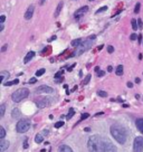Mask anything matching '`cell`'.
Listing matches in <instances>:
<instances>
[{
	"mask_svg": "<svg viewBox=\"0 0 143 152\" xmlns=\"http://www.w3.org/2000/svg\"><path fill=\"white\" fill-rule=\"evenodd\" d=\"M87 148L90 152H109L107 151V140L92 135L87 141Z\"/></svg>",
	"mask_w": 143,
	"mask_h": 152,
	"instance_id": "6da1fadb",
	"label": "cell"
},
{
	"mask_svg": "<svg viewBox=\"0 0 143 152\" xmlns=\"http://www.w3.org/2000/svg\"><path fill=\"white\" fill-rule=\"evenodd\" d=\"M111 134L120 144H124L128 140V133L125 131V129L117 124H114L111 126Z\"/></svg>",
	"mask_w": 143,
	"mask_h": 152,
	"instance_id": "7a4b0ae2",
	"label": "cell"
},
{
	"mask_svg": "<svg viewBox=\"0 0 143 152\" xmlns=\"http://www.w3.org/2000/svg\"><path fill=\"white\" fill-rule=\"evenodd\" d=\"M28 95H29L28 88H19V90L15 91L14 93H12L11 99H12L14 102L18 103V102H20V101L25 100L26 97H28Z\"/></svg>",
	"mask_w": 143,
	"mask_h": 152,
	"instance_id": "3957f363",
	"label": "cell"
},
{
	"mask_svg": "<svg viewBox=\"0 0 143 152\" xmlns=\"http://www.w3.org/2000/svg\"><path fill=\"white\" fill-rule=\"evenodd\" d=\"M29 128H30V121L24 119V120H20L19 122L17 123V125H16V131L18 133H25L28 131Z\"/></svg>",
	"mask_w": 143,
	"mask_h": 152,
	"instance_id": "277c9868",
	"label": "cell"
},
{
	"mask_svg": "<svg viewBox=\"0 0 143 152\" xmlns=\"http://www.w3.org/2000/svg\"><path fill=\"white\" fill-rule=\"evenodd\" d=\"M133 151L134 152H143V138L136 137L133 142Z\"/></svg>",
	"mask_w": 143,
	"mask_h": 152,
	"instance_id": "5b68a950",
	"label": "cell"
},
{
	"mask_svg": "<svg viewBox=\"0 0 143 152\" xmlns=\"http://www.w3.org/2000/svg\"><path fill=\"white\" fill-rule=\"evenodd\" d=\"M36 104L38 106L39 109H43V107H46V106H49L52 104V99H39V100L36 101Z\"/></svg>",
	"mask_w": 143,
	"mask_h": 152,
	"instance_id": "8992f818",
	"label": "cell"
},
{
	"mask_svg": "<svg viewBox=\"0 0 143 152\" xmlns=\"http://www.w3.org/2000/svg\"><path fill=\"white\" fill-rule=\"evenodd\" d=\"M91 45H92V40L90 42V40H86V42H84V43H82V45L80 46V49L77 50V55H81V54H83L84 52H86L87 49H90L91 48Z\"/></svg>",
	"mask_w": 143,
	"mask_h": 152,
	"instance_id": "52a82bcc",
	"label": "cell"
},
{
	"mask_svg": "<svg viewBox=\"0 0 143 152\" xmlns=\"http://www.w3.org/2000/svg\"><path fill=\"white\" fill-rule=\"evenodd\" d=\"M35 92L38 93V94L39 93H48V94H50V93L54 92V90H53L52 87H49V86H47V85H42V86H39V87H37Z\"/></svg>",
	"mask_w": 143,
	"mask_h": 152,
	"instance_id": "ba28073f",
	"label": "cell"
},
{
	"mask_svg": "<svg viewBox=\"0 0 143 152\" xmlns=\"http://www.w3.org/2000/svg\"><path fill=\"white\" fill-rule=\"evenodd\" d=\"M34 10H35L34 5L29 6L28 8H27V10H26V12H25V19H27V20L31 19V17H33V15H34Z\"/></svg>",
	"mask_w": 143,
	"mask_h": 152,
	"instance_id": "9c48e42d",
	"label": "cell"
},
{
	"mask_svg": "<svg viewBox=\"0 0 143 152\" xmlns=\"http://www.w3.org/2000/svg\"><path fill=\"white\" fill-rule=\"evenodd\" d=\"M9 141L6 140H0V152H5L9 148Z\"/></svg>",
	"mask_w": 143,
	"mask_h": 152,
	"instance_id": "30bf717a",
	"label": "cell"
},
{
	"mask_svg": "<svg viewBox=\"0 0 143 152\" xmlns=\"http://www.w3.org/2000/svg\"><path fill=\"white\" fill-rule=\"evenodd\" d=\"M88 11V7L87 6H84V7H82V8H80L78 10H76L75 11V17L76 18H78L80 16H82L83 14H85V12H87Z\"/></svg>",
	"mask_w": 143,
	"mask_h": 152,
	"instance_id": "8fae6325",
	"label": "cell"
},
{
	"mask_svg": "<svg viewBox=\"0 0 143 152\" xmlns=\"http://www.w3.org/2000/svg\"><path fill=\"white\" fill-rule=\"evenodd\" d=\"M34 57H35V52H29L27 55H26V57L24 58V63L25 64H27L28 62H30L31 59H33Z\"/></svg>",
	"mask_w": 143,
	"mask_h": 152,
	"instance_id": "7c38bea8",
	"label": "cell"
},
{
	"mask_svg": "<svg viewBox=\"0 0 143 152\" xmlns=\"http://www.w3.org/2000/svg\"><path fill=\"white\" fill-rule=\"evenodd\" d=\"M135 125L141 133H143V119H138L135 121Z\"/></svg>",
	"mask_w": 143,
	"mask_h": 152,
	"instance_id": "4fadbf2b",
	"label": "cell"
},
{
	"mask_svg": "<svg viewBox=\"0 0 143 152\" xmlns=\"http://www.w3.org/2000/svg\"><path fill=\"white\" fill-rule=\"evenodd\" d=\"M58 152H74L73 150H72V148H69L68 145H66V144H63V145H61L59 147V149H58Z\"/></svg>",
	"mask_w": 143,
	"mask_h": 152,
	"instance_id": "5bb4252c",
	"label": "cell"
},
{
	"mask_svg": "<svg viewBox=\"0 0 143 152\" xmlns=\"http://www.w3.org/2000/svg\"><path fill=\"white\" fill-rule=\"evenodd\" d=\"M63 6H64V2L63 1H61L59 4H58L57 8H56V10H55V14H54V17H58L59 16V14H61V11H62L63 9Z\"/></svg>",
	"mask_w": 143,
	"mask_h": 152,
	"instance_id": "9a60e30c",
	"label": "cell"
},
{
	"mask_svg": "<svg viewBox=\"0 0 143 152\" xmlns=\"http://www.w3.org/2000/svg\"><path fill=\"white\" fill-rule=\"evenodd\" d=\"M82 39L81 38H77V39H74V40H72V46L73 47H78V46H81L82 45Z\"/></svg>",
	"mask_w": 143,
	"mask_h": 152,
	"instance_id": "2e32d148",
	"label": "cell"
},
{
	"mask_svg": "<svg viewBox=\"0 0 143 152\" xmlns=\"http://www.w3.org/2000/svg\"><path fill=\"white\" fill-rule=\"evenodd\" d=\"M43 141H44V135H43V134H40V133L36 134V137H35V142H36V143H42Z\"/></svg>",
	"mask_w": 143,
	"mask_h": 152,
	"instance_id": "e0dca14e",
	"label": "cell"
},
{
	"mask_svg": "<svg viewBox=\"0 0 143 152\" xmlns=\"http://www.w3.org/2000/svg\"><path fill=\"white\" fill-rule=\"evenodd\" d=\"M115 74L117 76H121L123 74V66L122 65H119V66L116 67V69H115Z\"/></svg>",
	"mask_w": 143,
	"mask_h": 152,
	"instance_id": "ac0fdd59",
	"label": "cell"
},
{
	"mask_svg": "<svg viewBox=\"0 0 143 152\" xmlns=\"http://www.w3.org/2000/svg\"><path fill=\"white\" fill-rule=\"evenodd\" d=\"M0 75H1V83H4V82L6 81V78L9 76V73L4 71V72H1V73H0Z\"/></svg>",
	"mask_w": 143,
	"mask_h": 152,
	"instance_id": "d6986e66",
	"label": "cell"
},
{
	"mask_svg": "<svg viewBox=\"0 0 143 152\" xmlns=\"http://www.w3.org/2000/svg\"><path fill=\"white\" fill-rule=\"evenodd\" d=\"M19 83V80H15L12 82H7V83H4V85L5 86H11V85H16V84H18Z\"/></svg>",
	"mask_w": 143,
	"mask_h": 152,
	"instance_id": "ffe728a7",
	"label": "cell"
},
{
	"mask_svg": "<svg viewBox=\"0 0 143 152\" xmlns=\"http://www.w3.org/2000/svg\"><path fill=\"white\" fill-rule=\"evenodd\" d=\"M131 24H132V28H133V29H134V31H135V30H136V29L139 28L138 21H136L135 19H132V20H131Z\"/></svg>",
	"mask_w": 143,
	"mask_h": 152,
	"instance_id": "44dd1931",
	"label": "cell"
},
{
	"mask_svg": "<svg viewBox=\"0 0 143 152\" xmlns=\"http://www.w3.org/2000/svg\"><path fill=\"white\" fill-rule=\"evenodd\" d=\"M6 137V131L5 129H4V126H0V139L1 140H4V138Z\"/></svg>",
	"mask_w": 143,
	"mask_h": 152,
	"instance_id": "7402d4cb",
	"label": "cell"
},
{
	"mask_svg": "<svg viewBox=\"0 0 143 152\" xmlns=\"http://www.w3.org/2000/svg\"><path fill=\"white\" fill-rule=\"evenodd\" d=\"M5 107H6V105L5 104H1L0 105V118H2L4 115H5Z\"/></svg>",
	"mask_w": 143,
	"mask_h": 152,
	"instance_id": "603a6c76",
	"label": "cell"
},
{
	"mask_svg": "<svg viewBox=\"0 0 143 152\" xmlns=\"http://www.w3.org/2000/svg\"><path fill=\"white\" fill-rule=\"evenodd\" d=\"M20 115V111L18 109H14L12 111V118H18Z\"/></svg>",
	"mask_w": 143,
	"mask_h": 152,
	"instance_id": "cb8c5ba5",
	"label": "cell"
},
{
	"mask_svg": "<svg viewBox=\"0 0 143 152\" xmlns=\"http://www.w3.org/2000/svg\"><path fill=\"white\" fill-rule=\"evenodd\" d=\"M74 114H75V111H74V109H71V110H69V112H68V114L66 115L67 120L71 119V118L73 116V115H74Z\"/></svg>",
	"mask_w": 143,
	"mask_h": 152,
	"instance_id": "d4e9b609",
	"label": "cell"
},
{
	"mask_svg": "<svg viewBox=\"0 0 143 152\" xmlns=\"http://www.w3.org/2000/svg\"><path fill=\"white\" fill-rule=\"evenodd\" d=\"M97 95L101 96V97H106V96H107V93H106L105 91H98V92H97Z\"/></svg>",
	"mask_w": 143,
	"mask_h": 152,
	"instance_id": "484cf974",
	"label": "cell"
},
{
	"mask_svg": "<svg viewBox=\"0 0 143 152\" xmlns=\"http://www.w3.org/2000/svg\"><path fill=\"white\" fill-rule=\"evenodd\" d=\"M90 81H91V74H88V75L86 76L85 80L83 81V84H84V85H87V84H88V82H90Z\"/></svg>",
	"mask_w": 143,
	"mask_h": 152,
	"instance_id": "4316f807",
	"label": "cell"
},
{
	"mask_svg": "<svg viewBox=\"0 0 143 152\" xmlns=\"http://www.w3.org/2000/svg\"><path fill=\"white\" fill-rule=\"evenodd\" d=\"M45 68H40V69H38V71L36 72V76H42L45 73Z\"/></svg>",
	"mask_w": 143,
	"mask_h": 152,
	"instance_id": "83f0119b",
	"label": "cell"
},
{
	"mask_svg": "<svg viewBox=\"0 0 143 152\" xmlns=\"http://www.w3.org/2000/svg\"><path fill=\"white\" fill-rule=\"evenodd\" d=\"M62 126H64V122H63V121H59L57 123H55V128L56 129H59V128H62Z\"/></svg>",
	"mask_w": 143,
	"mask_h": 152,
	"instance_id": "f1b7e54d",
	"label": "cell"
},
{
	"mask_svg": "<svg viewBox=\"0 0 143 152\" xmlns=\"http://www.w3.org/2000/svg\"><path fill=\"white\" fill-rule=\"evenodd\" d=\"M140 7H141V4H136V5H135V8H134V14H139V11H140Z\"/></svg>",
	"mask_w": 143,
	"mask_h": 152,
	"instance_id": "f546056e",
	"label": "cell"
},
{
	"mask_svg": "<svg viewBox=\"0 0 143 152\" xmlns=\"http://www.w3.org/2000/svg\"><path fill=\"white\" fill-rule=\"evenodd\" d=\"M105 10H107V6H104V7L100 8V9L96 11V14H101V12H103V11H105Z\"/></svg>",
	"mask_w": 143,
	"mask_h": 152,
	"instance_id": "4dcf8cb0",
	"label": "cell"
},
{
	"mask_svg": "<svg viewBox=\"0 0 143 152\" xmlns=\"http://www.w3.org/2000/svg\"><path fill=\"white\" fill-rule=\"evenodd\" d=\"M107 52L110 53V54H112V53L114 52V47L113 46H107Z\"/></svg>",
	"mask_w": 143,
	"mask_h": 152,
	"instance_id": "1f68e13d",
	"label": "cell"
},
{
	"mask_svg": "<svg viewBox=\"0 0 143 152\" xmlns=\"http://www.w3.org/2000/svg\"><path fill=\"white\" fill-rule=\"evenodd\" d=\"M138 37H139V36H136L135 34H132V35L130 36V39H131V40H135V39H136Z\"/></svg>",
	"mask_w": 143,
	"mask_h": 152,
	"instance_id": "d6a6232c",
	"label": "cell"
},
{
	"mask_svg": "<svg viewBox=\"0 0 143 152\" xmlns=\"http://www.w3.org/2000/svg\"><path fill=\"white\" fill-rule=\"evenodd\" d=\"M36 82H37V78H36V77H33V78L29 80V83H30V84H34V83H36Z\"/></svg>",
	"mask_w": 143,
	"mask_h": 152,
	"instance_id": "836d02e7",
	"label": "cell"
},
{
	"mask_svg": "<svg viewBox=\"0 0 143 152\" xmlns=\"http://www.w3.org/2000/svg\"><path fill=\"white\" fill-rule=\"evenodd\" d=\"M138 25H139V28H142L143 23H142V20H141V19H138Z\"/></svg>",
	"mask_w": 143,
	"mask_h": 152,
	"instance_id": "e575fe53",
	"label": "cell"
},
{
	"mask_svg": "<svg viewBox=\"0 0 143 152\" xmlns=\"http://www.w3.org/2000/svg\"><path fill=\"white\" fill-rule=\"evenodd\" d=\"M88 116H90V114L84 113V114H83V115H82V118H81V119H82V120H85L86 118H88Z\"/></svg>",
	"mask_w": 143,
	"mask_h": 152,
	"instance_id": "d590c367",
	"label": "cell"
},
{
	"mask_svg": "<svg viewBox=\"0 0 143 152\" xmlns=\"http://www.w3.org/2000/svg\"><path fill=\"white\" fill-rule=\"evenodd\" d=\"M104 75H105V72H103V71H100L97 73V76H100V77H102V76H104Z\"/></svg>",
	"mask_w": 143,
	"mask_h": 152,
	"instance_id": "8d00e7d4",
	"label": "cell"
},
{
	"mask_svg": "<svg viewBox=\"0 0 143 152\" xmlns=\"http://www.w3.org/2000/svg\"><path fill=\"white\" fill-rule=\"evenodd\" d=\"M5 19H6V17L2 15L1 17H0V24H4V21H5Z\"/></svg>",
	"mask_w": 143,
	"mask_h": 152,
	"instance_id": "74e56055",
	"label": "cell"
},
{
	"mask_svg": "<svg viewBox=\"0 0 143 152\" xmlns=\"http://www.w3.org/2000/svg\"><path fill=\"white\" fill-rule=\"evenodd\" d=\"M7 47H8V45H7V44H6V45H4V46H2V48H1V52H2V53L6 52V50H7Z\"/></svg>",
	"mask_w": 143,
	"mask_h": 152,
	"instance_id": "f35d334b",
	"label": "cell"
},
{
	"mask_svg": "<svg viewBox=\"0 0 143 152\" xmlns=\"http://www.w3.org/2000/svg\"><path fill=\"white\" fill-rule=\"evenodd\" d=\"M138 39H139V43H140V44L142 43V35H139Z\"/></svg>",
	"mask_w": 143,
	"mask_h": 152,
	"instance_id": "ab89813d",
	"label": "cell"
},
{
	"mask_svg": "<svg viewBox=\"0 0 143 152\" xmlns=\"http://www.w3.org/2000/svg\"><path fill=\"white\" fill-rule=\"evenodd\" d=\"M24 148L26 149V148H28V141H25L24 142Z\"/></svg>",
	"mask_w": 143,
	"mask_h": 152,
	"instance_id": "60d3db41",
	"label": "cell"
},
{
	"mask_svg": "<svg viewBox=\"0 0 143 152\" xmlns=\"http://www.w3.org/2000/svg\"><path fill=\"white\" fill-rule=\"evenodd\" d=\"M128 87H130V88H131V87H133V83L129 82V83H128Z\"/></svg>",
	"mask_w": 143,
	"mask_h": 152,
	"instance_id": "b9f144b4",
	"label": "cell"
},
{
	"mask_svg": "<svg viewBox=\"0 0 143 152\" xmlns=\"http://www.w3.org/2000/svg\"><path fill=\"white\" fill-rule=\"evenodd\" d=\"M48 133H49V131H48V130H44V131H43V134H45V135H47Z\"/></svg>",
	"mask_w": 143,
	"mask_h": 152,
	"instance_id": "7bdbcfd3",
	"label": "cell"
},
{
	"mask_svg": "<svg viewBox=\"0 0 143 152\" xmlns=\"http://www.w3.org/2000/svg\"><path fill=\"white\" fill-rule=\"evenodd\" d=\"M45 1H46V0H39V5L43 6L44 4H45Z\"/></svg>",
	"mask_w": 143,
	"mask_h": 152,
	"instance_id": "ee69618b",
	"label": "cell"
},
{
	"mask_svg": "<svg viewBox=\"0 0 143 152\" xmlns=\"http://www.w3.org/2000/svg\"><path fill=\"white\" fill-rule=\"evenodd\" d=\"M55 39H56V36H53V37H52V38H49L48 40H49V42H52V40H55Z\"/></svg>",
	"mask_w": 143,
	"mask_h": 152,
	"instance_id": "f6af8a7d",
	"label": "cell"
},
{
	"mask_svg": "<svg viewBox=\"0 0 143 152\" xmlns=\"http://www.w3.org/2000/svg\"><path fill=\"white\" fill-rule=\"evenodd\" d=\"M112 69H113V68H112V66L107 67V71H109V72H112Z\"/></svg>",
	"mask_w": 143,
	"mask_h": 152,
	"instance_id": "bcb514c9",
	"label": "cell"
},
{
	"mask_svg": "<svg viewBox=\"0 0 143 152\" xmlns=\"http://www.w3.org/2000/svg\"><path fill=\"white\" fill-rule=\"evenodd\" d=\"M74 66H75V64H74V65H73V66L68 67V71H72V69H73V68H74Z\"/></svg>",
	"mask_w": 143,
	"mask_h": 152,
	"instance_id": "7dc6e473",
	"label": "cell"
},
{
	"mask_svg": "<svg viewBox=\"0 0 143 152\" xmlns=\"http://www.w3.org/2000/svg\"><path fill=\"white\" fill-rule=\"evenodd\" d=\"M4 30V25L1 24V26H0V31H2Z\"/></svg>",
	"mask_w": 143,
	"mask_h": 152,
	"instance_id": "c3c4849f",
	"label": "cell"
},
{
	"mask_svg": "<svg viewBox=\"0 0 143 152\" xmlns=\"http://www.w3.org/2000/svg\"><path fill=\"white\" fill-rule=\"evenodd\" d=\"M95 72H97V73H98V72H100V67H98V66L95 67Z\"/></svg>",
	"mask_w": 143,
	"mask_h": 152,
	"instance_id": "681fc988",
	"label": "cell"
},
{
	"mask_svg": "<svg viewBox=\"0 0 143 152\" xmlns=\"http://www.w3.org/2000/svg\"><path fill=\"white\" fill-rule=\"evenodd\" d=\"M135 82H136V83L139 84V83H140V78H135Z\"/></svg>",
	"mask_w": 143,
	"mask_h": 152,
	"instance_id": "f907efd6",
	"label": "cell"
},
{
	"mask_svg": "<svg viewBox=\"0 0 143 152\" xmlns=\"http://www.w3.org/2000/svg\"><path fill=\"white\" fill-rule=\"evenodd\" d=\"M88 1H94V0H88Z\"/></svg>",
	"mask_w": 143,
	"mask_h": 152,
	"instance_id": "816d5d0a",
	"label": "cell"
}]
</instances>
